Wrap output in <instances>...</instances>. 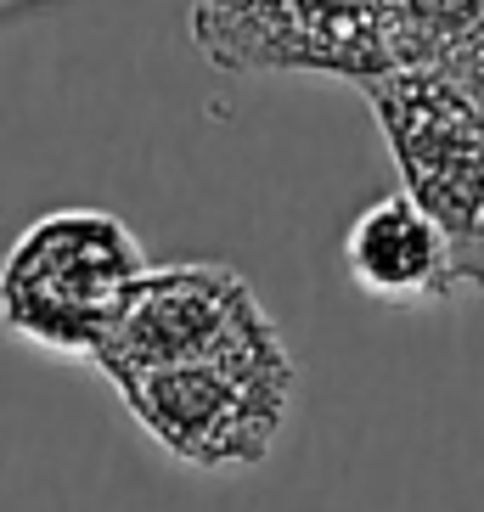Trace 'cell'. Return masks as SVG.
<instances>
[{"label": "cell", "mask_w": 484, "mask_h": 512, "mask_svg": "<svg viewBox=\"0 0 484 512\" xmlns=\"http://www.w3.org/2000/svg\"><path fill=\"white\" fill-rule=\"evenodd\" d=\"M147 271L136 231L119 214L51 209L0 259V327L46 355L96 366Z\"/></svg>", "instance_id": "7a4b0ae2"}, {"label": "cell", "mask_w": 484, "mask_h": 512, "mask_svg": "<svg viewBox=\"0 0 484 512\" xmlns=\"http://www.w3.org/2000/svg\"><path fill=\"white\" fill-rule=\"evenodd\" d=\"M293 355L276 321L259 310L220 349L197 361L119 383L130 417L186 467H254L271 456L276 434L293 411Z\"/></svg>", "instance_id": "6da1fadb"}, {"label": "cell", "mask_w": 484, "mask_h": 512, "mask_svg": "<svg viewBox=\"0 0 484 512\" xmlns=\"http://www.w3.org/2000/svg\"><path fill=\"white\" fill-rule=\"evenodd\" d=\"M62 6H68V0H0V34L23 29L34 17H51V12H62Z\"/></svg>", "instance_id": "52a82bcc"}, {"label": "cell", "mask_w": 484, "mask_h": 512, "mask_svg": "<svg viewBox=\"0 0 484 512\" xmlns=\"http://www.w3.org/2000/svg\"><path fill=\"white\" fill-rule=\"evenodd\" d=\"M192 46L220 74H321L355 91L400 68L389 0H197Z\"/></svg>", "instance_id": "277c9868"}, {"label": "cell", "mask_w": 484, "mask_h": 512, "mask_svg": "<svg viewBox=\"0 0 484 512\" xmlns=\"http://www.w3.org/2000/svg\"><path fill=\"white\" fill-rule=\"evenodd\" d=\"M344 265L372 299L389 304H428L462 293L439 226L406 192H389L355 214V226L344 231Z\"/></svg>", "instance_id": "8992f818"}, {"label": "cell", "mask_w": 484, "mask_h": 512, "mask_svg": "<svg viewBox=\"0 0 484 512\" xmlns=\"http://www.w3.org/2000/svg\"><path fill=\"white\" fill-rule=\"evenodd\" d=\"M265 304L254 299V287L237 265L226 259H175V265H152L113 327V338L96 355V372L119 389L130 377L164 372L220 349L237 327L259 316Z\"/></svg>", "instance_id": "5b68a950"}, {"label": "cell", "mask_w": 484, "mask_h": 512, "mask_svg": "<svg viewBox=\"0 0 484 512\" xmlns=\"http://www.w3.org/2000/svg\"><path fill=\"white\" fill-rule=\"evenodd\" d=\"M361 96L400 164V192L451 248L456 282L484 293V107L456 79L423 68H394Z\"/></svg>", "instance_id": "3957f363"}, {"label": "cell", "mask_w": 484, "mask_h": 512, "mask_svg": "<svg viewBox=\"0 0 484 512\" xmlns=\"http://www.w3.org/2000/svg\"><path fill=\"white\" fill-rule=\"evenodd\" d=\"M468 96H473V102H479V107H484V91H468Z\"/></svg>", "instance_id": "ba28073f"}]
</instances>
